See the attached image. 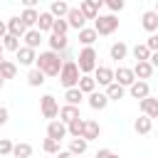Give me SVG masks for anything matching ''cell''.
Segmentation results:
<instances>
[{
	"label": "cell",
	"mask_w": 158,
	"mask_h": 158,
	"mask_svg": "<svg viewBox=\"0 0 158 158\" xmlns=\"http://www.w3.org/2000/svg\"><path fill=\"white\" fill-rule=\"evenodd\" d=\"M62 64H64V57L57 54V52H40L37 54V62H35V69H40L44 77H59L62 72Z\"/></svg>",
	"instance_id": "1"
},
{
	"label": "cell",
	"mask_w": 158,
	"mask_h": 158,
	"mask_svg": "<svg viewBox=\"0 0 158 158\" xmlns=\"http://www.w3.org/2000/svg\"><path fill=\"white\" fill-rule=\"evenodd\" d=\"M79 79H81V72H79V67H77V62L64 59L62 72H59V84H62L64 89H74V86L79 84Z\"/></svg>",
	"instance_id": "2"
},
{
	"label": "cell",
	"mask_w": 158,
	"mask_h": 158,
	"mask_svg": "<svg viewBox=\"0 0 158 158\" xmlns=\"http://www.w3.org/2000/svg\"><path fill=\"white\" fill-rule=\"evenodd\" d=\"M77 67H79L81 77H91V72L99 67L96 64V49L94 47H84L79 52V57H77Z\"/></svg>",
	"instance_id": "3"
},
{
	"label": "cell",
	"mask_w": 158,
	"mask_h": 158,
	"mask_svg": "<svg viewBox=\"0 0 158 158\" xmlns=\"http://www.w3.org/2000/svg\"><path fill=\"white\" fill-rule=\"evenodd\" d=\"M118 30V17L116 15H99L94 20V32L96 35H114Z\"/></svg>",
	"instance_id": "4"
},
{
	"label": "cell",
	"mask_w": 158,
	"mask_h": 158,
	"mask_svg": "<svg viewBox=\"0 0 158 158\" xmlns=\"http://www.w3.org/2000/svg\"><path fill=\"white\" fill-rule=\"evenodd\" d=\"M40 109H42V116L44 118H57L59 116V104L52 94H44L42 101H40Z\"/></svg>",
	"instance_id": "5"
},
{
	"label": "cell",
	"mask_w": 158,
	"mask_h": 158,
	"mask_svg": "<svg viewBox=\"0 0 158 158\" xmlns=\"http://www.w3.org/2000/svg\"><path fill=\"white\" fill-rule=\"evenodd\" d=\"M99 7H101V0H81L79 2V12L84 15V20H96Z\"/></svg>",
	"instance_id": "6"
},
{
	"label": "cell",
	"mask_w": 158,
	"mask_h": 158,
	"mask_svg": "<svg viewBox=\"0 0 158 158\" xmlns=\"http://www.w3.org/2000/svg\"><path fill=\"white\" fill-rule=\"evenodd\" d=\"M114 81H116V84H121L123 89H126V86H131V84L136 81L133 69H128V67H118V69L114 72Z\"/></svg>",
	"instance_id": "7"
},
{
	"label": "cell",
	"mask_w": 158,
	"mask_h": 158,
	"mask_svg": "<svg viewBox=\"0 0 158 158\" xmlns=\"http://www.w3.org/2000/svg\"><path fill=\"white\" fill-rule=\"evenodd\" d=\"M138 106H141V114H143V116H148L151 121H153V118H158V99L146 96L143 101H138Z\"/></svg>",
	"instance_id": "8"
},
{
	"label": "cell",
	"mask_w": 158,
	"mask_h": 158,
	"mask_svg": "<svg viewBox=\"0 0 158 158\" xmlns=\"http://www.w3.org/2000/svg\"><path fill=\"white\" fill-rule=\"evenodd\" d=\"M94 81L101 84V86L114 84V69H109V67H96V69H94Z\"/></svg>",
	"instance_id": "9"
},
{
	"label": "cell",
	"mask_w": 158,
	"mask_h": 158,
	"mask_svg": "<svg viewBox=\"0 0 158 158\" xmlns=\"http://www.w3.org/2000/svg\"><path fill=\"white\" fill-rule=\"evenodd\" d=\"M128 91H131V96L138 99V101H143L146 96H151V86H148V81H138V79L128 86Z\"/></svg>",
	"instance_id": "10"
},
{
	"label": "cell",
	"mask_w": 158,
	"mask_h": 158,
	"mask_svg": "<svg viewBox=\"0 0 158 158\" xmlns=\"http://www.w3.org/2000/svg\"><path fill=\"white\" fill-rule=\"evenodd\" d=\"M67 136V126L62 123V121H49V126H47V138H52V141H62Z\"/></svg>",
	"instance_id": "11"
},
{
	"label": "cell",
	"mask_w": 158,
	"mask_h": 158,
	"mask_svg": "<svg viewBox=\"0 0 158 158\" xmlns=\"http://www.w3.org/2000/svg\"><path fill=\"white\" fill-rule=\"evenodd\" d=\"M64 20H67V25H69V27H74V30H84V22H86V20H84V15L79 12V7H69V12H67V17H64Z\"/></svg>",
	"instance_id": "12"
},
{
	"label": "cell",
	"mask_w": 158,
	"mask_h": 158,
	"mask_svg": "<svg viewBox=\"0 0 158 158\" xmlns=\"http://www.w3.org/2000/svg\"><path fill=\"white\" fill-rule=\"evenodd\" d=\"M141 25H143V30H146V32L156 35V30H158V15H156L153 10H146V12L141 15Z\"/></svg>",
	"instance_id": "13"
},
{
	"label": "cell",
	"mask_w": 158,
	"mask_h": 158,
	"mask_svg": "<svg viewBox=\"0 0 158 158\" xmlns=\"http://www.w3.org/2000/svg\"><path fill=\"white\" fill-rule=\"evenodd\" d=\"M15 54H17V62H20L22 67H32V64L37 62V54H35V49H30V47H20Z\"/></svg>",
	"instance_id": "14"
},
{
	"label": "cell",
	"mask_w": 158,
	"mask_h": 158,
	"mask_svg": "<svg viewBox=\"0 0 158 158\" xmlns=\"http://www.w3.org/2000/svg\"><path fill=\"white\" fill-rule=\"evenodd\" d=\"M77 118H79V106H69V104H67V106L59 109V121H62L64 126H69V123L77 121Z\"/></svg>",
	"instance_id": "15"
},
{
	"label": "cell",
	"mask_w": 158,
	"mask_h": 158,
	"mask_svg": "<svg viewBox=\"0 0 158 158\" xmlns=\"http://www.w3.org/2000/svg\"><path fill=\"white\" fill-rule=\"evenodd\" d=\"M25 32H27V27L22 25V20L20 17H10L7 20V35H12V37H25Z\"/></svg>",
	"instance_id": "16"
},
{
	"label": "cell",
	"mask_w": 158,
	"mask_h": 158,
	"mask_svg": "<svg viewBox=\"0 0 158 158\" xmlns=\"http://www.w3.org/2000/svg\"><path fill=\"white\" fill-rule=\"evenodd\" d=\"M20 20H22V25H25L27 30H35V25H37V20H40V12H37L35 7H27V10H22Z\"/></svg>",
	"instance_id": "17"
},
{
	"label": "cell",
	"mask_w": 158,
	"mask_h": 158,
	"mask_svg": "<svg viewBox=\"0 0 158 158\" xmlns=\"http://www.w3.org/2000/svg\"><path fill=\"white\" fill-rule=\"evenodd\" d=\"M22 40H25V47H30V49H37V47H40V42H42L44 37H42V32L35 27V30H27Z\"/></svg>",
	"instance_id": "18"
},
{
	"label": "cell",
	"mask_w": 158,
	"mask_h": 158,
	"mask_svg": "<svg viewBox=\"0 0 158 158\" xmlns=\"http://www.w3.org/2000/svg\"><path fill=\"white\" fill-rule=\"evenodd\" d=\"M151 74H153V67H151L148 62H136V67H133V77H136L138 81L151 79Z\"/></svg>",
	"instance_id": "19"
},
{
	"label": "cell",
	"mask_w": 158,
	"mask_h": 158,
	"mask_svg": "<svg viewBox=\"0 0 158 158\" xmlns=\"http://www.w3.org/2000/svg\"><path fill=\"white\" fill-rule=\"evenodd\" d=\"M67 12H69V5H67V2H62V0H54V2L49 5V15H52L54 20H64V17H67Z\"/></svg>",
	"instance_id": "20"
},
{
	"label": "cell",
	"mask_w": 158,
	"mask_h": 158,
	"mask_svg": "<svg viewBox=\"0 0 158 158\" xmlns=\"http://www.w3.org/2000/svg\"><path fill=\"white\" fill-rule=\"evenodd\" d=\"M49 52H57V54H62L67 47H69V40L67 37H57V35H49Z\"/></svg>",
	"instance_id": "21"
},
{
	"label": "cell",
	"mask_w": 158,
	"mask_h": 158,
	"mask_svg": "<svg viewBox=\"0 0 158 158\" xmlns=\"http://www.w3.org/2000/svg\"><path fill=\"white\" fill-rule=\"evenodd\" d=\"M89 106H91L94 111H101V109H106V106H109V99H106V94H101V91H94V94H89Z\"/></svg>",
	"instance_id": "22"
},
{
	"label": "cell",
	"mask_w": 158,
	"mask_h": 158,
	"mask_svg": "<svg viewBox=\"0 0 158 158\" xmlns=\"http://www.w3.org/2000/svg\"><path fill=\"white\" fill-rule=\"evenodd\" d=\"M99 133H101V126H99L96 121H86V123H84V133H81V138L89 143V141L99 138Z\"/></svg>",
	"instance_id": "23"
},
{
	"label": "cell",
	"mask_w": 158,
	"mask_h": 158,
	"mask_svg": "<svg viewBox=\"0 0 158 158\" xmlns=\"http://www.w3.org/2000/svg\"><path fill=\"white\" fill-rule=\"evenodd\" d=\"M104 94H106V99H109V101H118V99H123V96H126V89H123L121 84H116V81H114V84H109V86H106V91H104Z\"/></svg>",
	"instance_id": "24"
},
{
	"label": "cell",
	"mask_w": 158,
	"mask_h": 158,
	"mask_svg": "<svg viewBox=\"0 0 158 158\" xmlns=\"http://www.w3.org/2000/svg\"><path fill=\"white\" fill-rule=\"evenodd\" d=\"M84 123H86V118H77V121H72L69 126H67V136H72V138H81V133H84Z\"/></svg>",
	"instance_id": "25"
},
{
	"label": "cell",
	"mask_w": 158,
	"mask_h": 158,
	"mask_svg": "<svg viewBox=\"0 0 158 158\" xmlns=\"http://www.w3.org/2000/svg\"><path fill=\"white\" fill-rule=\"evenodd\" d=\"M52 25H54V17L47 12H40V20H37V30L40 32H52Z\"/></svg>",
	"instance_id": "26"
},
{
	"label": "cell",
	"mask_w": 158,
	"mask_h": 158,
	"mask_svg": "<svg viewBox=\"0 0 158 158\" xmlns=\"http://www.w3.org/2000/svg\"><path fill=\"white\" fill-rule=\"evenodd\" d=\"M96 32H94V27H84V30H79V42L84 44V47H91L94 42H96Z\"/></svg>",
	"instance_id": "27"
},
{
	"label": "cell",
	"mask_w": 158,
	"mask_h": 158,
	"mask_svg": "<svg viewBox=\"0 0 158 158\" xmlns=\"http://www.w3.org/2000/svg\"><path fill=\"white\" fill-rule=\"evenodd\" d=\"M126 54H128L126 42H114V44H111V49H109V57H111V59H116V62H118V59H123Z\"/></svg>",
	"instance_id": "28"
},
{
	"label": "cell",
	"mask_w": 158,
	"mask_h": 158,
	"mask_svg": "<svg viewBox=\"0 0 158 158\" xmlns=\"http://www.w3.org/2000/svg\"><path fill=\"white\" fill-rule=\"evenodd\" d=\"M64 101H67L69 106H79V104L84 101V94H81L77 86H74V89H67V91H64Z\"/></svg>",
	"instance_id": "29"
},
{
	"label": "cell",
	"mask_w": 158,
	"mask_h": 158,
	"mask_svg": "<svg viewBox=\"0 0 158 158\" xmlns=\"http://www.w3.org/2000/svg\"><path fill=\"white\" fill-rule=\"evenodd\" d=\"M133 128H136V133L146 136V133H151V128H153V121H151L148 116H138V118H136V123H133Z\"/></svg>",
	"instance_id": "30"
},
{
	"label": "cell",
	"mask_w": 158,
	"mask_h": 158,
	"mask_svg": "<svg viewBox=\"0 0 158 158\" xmlns=\"http://www.w3.org/2000/svg\"><path fill=\"white\" fill-rule=\"evenodd\" d=\"M77 89H79L81 94H94V91H96V81H94V77H81L79 84H77Z\"/></svg>",
	"instance_id": "31"
},
{
	"label": "cell",
	"mask_w": 158,
	"mask_h": 158,
	"mask_svg": "<svg viewBox=\"0 0 158 158\" xmlns=\"http://www.w3.org/2000/svg\"><path fill=\"white\" fill-rule=\"evenodd\" d=\"M86 146H89V143H86L84 138H72V141H69V153H72V156H81V153H86Z\"/></svg>",
	"instance_id": "32"
},
{
	"label": "cell",
	"mask_w": 158,
	"mask_h": 158,
	"mask_svg": "<svg viewBox=\"0 0 158 158\" xmlns=\"http://www.w3.org/2000/svg\"><path fill=\"white\" fill-rule=\"evenodd\" d=\"M12 156L15 158H30L32 156V146L30 143H15L12 146Z\"/></svg>",
	"instance_id": "33"
},
{
	"label": "cell",
	"mask_w": 158,
	"mask_h": 158,
	"mask_svg": "<svg viewBox=\"0 0 158 158\" xmlns=\"http://www.w3.org/2000/svg\"><path fill=\"white\" fill-rule=\"evenodd\" d=\"M0 44H2V49H10V52H17V49H20V40L12 37V35H5V37L0 40Z\"/></svg>",
	"instance_id": "34"
},
{
	"label": "cell",
	"mask_w": 158,
	"mask_h": 158,
	"mask_svg": "<svg viewBox=\"0 0 158 158\" xmlns=\"http://www.w3.org/2000/svg\"><path fill=\"white\" fill-rule=\"evenodd\" d=\"M133 57H136V62H148L151 59V49L146 44H136L133 47Z\"/></svg>",
	"instance_id": "35"
},
{
	"label": "cell",
	"mask_w": 158,
	"mask_h": 158,
	"mask_svg": "<svg viewBox=\"0 0 158 158\" xmlns=\"http://www.w3.org/2000/svg\"><path fill=\"white\" fill-rule=\"evenodd\" d=\"M27 84H30V86H42V84H44V74H42L40 69H30V74H27Z\"/></svg>",
	"instance_id": "36"
},
{
	"label": "cell",
	"mask_w": 158,
	"mask_h": 158,
	"mask_svg": "<svg viewBox=\"0 0 158 158\" xmlns=\"http://www.w3.org/2000/svg\"><path fill=\"white\" fill-rule=\"evenodd\" d=\"M67 32H69L67 20H54V25H52V35H57V37H67Z\"/></svg>",
	"instance_id": "37"
},
{
	"label": "cell",
	"mask_w": 158,
	"mask_h": 158,
	"mask_svg": "<svg viewBox=\"0 0 158 158\" xmlns=\"http://www.w3.org/2000/svg\"><path fill=\"white\" fill-rule=\"evenodd\" d=\"M15 74H17V67H15L12 62H7V59H5V62H2V67H0V77H2V79H12Z\"/></svg>",
	"instance_id": "38"
},
{
	"label": "cell",
	"mask_w": 158,
	"mask_h": 158,
	"mask_svg": "<svg viewBox=\"0 0 158 158\" xmlns=\"http://www.w3.org/2000/svg\"><path fill=\"white\" fill-rule=\"evenodd\" d=\"M42 151H44V153H59V143L52 141V138H44V141H42Z\"/></svg>",
	"instance_id": "39"
},
{
	"label": "cell",
	"mask_w": 158,
	"mask_h": 158,
	"mask_svg": "<svg viewBox=\"0 0 158 158\" xmlns=\"http://www.w3.org/2000/svg\"><path fill=\"white\" fill-rule=\"evenodd\" d=\"M12 141L10 138H0V156H12Z\"/></svg>",
	"instance_id": "40"
},
{
	"label": "cell",
	"mask_w": 158,
	"mask_h": 158,
	"mask_svg": "<svg viewBox=\"0 0 158 158\" xmlns=\"http://www.w3.org/2000/svg\"><path fill=\"white\" fill-rule=\"evenodd\" d=\"M123 5H126L123 0H106V7H109L111 12H121V10H123Z\"/></svg>",
	"instance_id": "41"
},
{
	"label": "cell",
	"mask_w": 158,
	"mask_h": 158,
	"mask_svg": "<svg viewBox=\"0 0 158 158\" xmlns=\"http://www.w3.org/2000/svg\"><path fill=\"white\" fill-rule=\"evenodd\" d=\"M146 47H148L151 52H158V35H151V37L146 40Z\"/></svg>",
	"instance_id": "42"
},
{
	"label": "cell",
	"mask_w": 158,
	"mask_h": 158,
	"mask_svg": "<svg viewBox=\"0 0 158 158\" xmlns=\"http://www.w3.org/2000/svg\"><path fill=\"white\" fill-rule=\"evenodd\" d=\"M7 118H10V111H7L5 106H0V126H5V123H7Z\"/></svg>",
	"instance_id": "43"
},
{
	"label": "cell",
	"mask_w": 158,
	"mask_h": 158,
	"mask_svg": "<svg viewBox=\"0 0 158 158\" xmlns=\"http://www.w3.org/2000/svg\"><path fill=\"white\" fill-rule=\"evenodd\" d=\"M111 156H114V151H109V148H99L94 158H111Z\"/></svg>",
	"instance_id": "44"
},
{
	"label": "cell",
	"mask_w": 158,
	"mask_h": 158,
	"mask_svg": "<svg viewBox=\"0 0 158 158\" xmlns=\"http://www.w3.org/2000/svg\"><path fill=\"white\" fill-rule=\"evenodd\" d=\"M148 64H151L153 69L158 67V52H151V59H148Z\"/></svg>",
	"instance_id": "45"
},
{
	"label": "cell",
	"mask_w": 158,
	"mask_h": 158,
	"mask_svg": "<svg viewBox=\"0 0 158 158\" xmlns=\"http://www.w3.org/2000/svg\"><path fill=\"white\" fill-rule=\"evenodd\" d=\"M5 35H7V22H2V20H0V40H2Z\"/></svg>",
	"instance_id": "46"
},
{
	"label": "cell",
	"mask_w": 158,
	"mask_h": 158,
	"mask_svg": "<svg viewBox=\"0 0 158 158\" xmlns=\"http://www.w3.org/2000/svg\"><path fill=\"white\" fill-rule=\"evenodd\" d=\"M57 158H74V156H72L69 151H59V153H57Z\"/></svg>",
	"instance_id": "47"
},
{
	"label": "cell",
	"mask_w": 158,
	"mask_h": 158,
	"mask_svg": "<svg viewBox=\"0 0 158 158\" xmlns=\"http://www.w3.org/2000/svg\"><path fill=\"white\" fill-rule=\"evenodd\" d=\"M2 84H5V79H2V77H0V89H2Z\"/></svg>",
	"instance_id": "48"
},
{
	"label": "cell",
	"mask_w": 158,
	"mask_h": 158,
	"mask_svg": "<svg viewBox=\"0 0 158 158\" xmlns=\"http://www.w3.org/2000/svg\"><path fill=\"white\" fill-rule=\"evenodd\" d=\"M2 52H5V49H2V44H0V57H2Z\"/></svg>",
	"instance_id": "49"
},
{
	"label": "cell",
	"mask_w": 158,
	"mask_h": 158,
	"mask_svg": "<svg viewBox=\"0 0 158 158\" xmlns=\"http://www.w3.org/2000/svg\"><path fill=\"white\" fill-rule=\"evenodd\" d=\"M153 12H156V15H158V2H156V10H153Z\"/></svg>",
	"instance_id": "50"
},
{
	"label": "cell",
	"mask_w": 158,
	"mask_h": 158,
	"mask_svg": "<svg viewBox=\"0 0 158 158\" xmlns=\"http://www.w3.org/2000/svg\"><path fill=\"white\" fill-rule=\"evenodd\" d=\"M2 62H5V59H2V57H0V67H2Z\"/></svg>",
	"instance_id": "51"
},
{
	"label": "cell",
	"mask_w": 158,
	"mask_h": 158,
	"mask_svg": "<svg viewBox=\"0 0 158 158\" xmlns=\"http://www.w3.org/2000/svg\"><path fill=\"white\" fill-rule=\"evenodd\" d=\"M111 158H118V156H116V153H114V156H111Z\"/></svg>",
	"instance_id": "52"
}]
</instances>
